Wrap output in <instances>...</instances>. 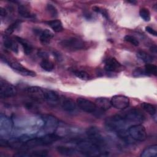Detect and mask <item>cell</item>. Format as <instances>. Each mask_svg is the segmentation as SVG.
Listing matches in <instances>:
<instances>
[{
	"instance_id": "cell-1",
	"label": "cell",
	"mask_w": 157,
	"mask_h": 157,
	"mask_svg": "<svg viewBox=\"0 0 157 157\" xmlns=\"http://www.w3.org/2000/svg\"><path fill=\"white\" fill-rule=\"evenodd\" d=\"M78 151L87 156L104 155L102 150L90 141H80L77 144Z\"/></svg>"
},
{
	"instance_id": "cell-2",
	"label": "cell",
	"mask_w": 157,
	"mask_h": 157,
	"mask_svg": "<svg viewBox=\"0 0 157 157\" xmlns=\"http://www.w3.org/2000/svg\"><path fill=\"white\" fill-rule=\"evenodd\" d=\"M121 117L127 124L130 123L139 124L143 122L145 120V116L142 112L137 109H131L121 114Z\"/></svg>"
},
{
	"instance_id": "cell-3",
	"label": "cell",
	"mask_w": 157,
	"mask_h": 157,
	"mask_svg": "<svg viewBox=\"0 0 157 157\" xmlns=\"http://www.w3.org/2000/svg\"><path fill=\"white\" fill-rule=\"evenodd\" d=\"M86 134L89 141L96 145L101 149L105 145L104 139L100 130L97 127L91 126L88 128L86 131Z\"/></svg>"
},
{
	"instance_id": "cell-4",
	"label": "cell",
	"mask_w": 157,
	"mask_h": 157,
	"mask_svg": "<svg viewBox=\"0 0 157 157\" xmlns=\"http://www.w3.org/2000/svg\"><path fill=\"white\" fill-rule=\"evenodd\" d=\"M128 132L130 137L136 141L142 142L147 139L146 129L145 127L140 124L131 125L128 128Z\"/></svg>"
},
{
	"instance_id": "cell-5",
	"label": "cell",
	"mask_w": 157,
	"mask_h": 157,
	"mask_svg": "<svg viewBox=\"0 0 157 157\" xmlns=\"http://www.w3.org/2000/svg\"><path fill=\"white\" fill-rule=\"evenodd\" d=\"M60 44L64 48L72 51L82 50L85 48L86 45L83 40L77 37H69L63 39L60 42Z\"/></svg>"
},
{
	"instance_id": "cell-6",
	"label": "cell",
	"mask_w": 157,
	"mask_h": 157,
	"mask_svg": "<svg viewBox=\"0 0 157 157\" xmlns=\"http://www.w3.org/2000/svg\"><path fill=\"white\" fill-rule=\"evenodd\" d=\"M1 61H4V63H7L13 70L18 72L22 75L25 76H30V77H35L36 75V74L35 72L29 70L24 66H23L20 63L17 62V61H9L6 59V58H3V56L1 55Z\"/></svg>"
},
{
	"instance_id": "cell-7",
	"label": "cell",
	"mask_w": 157,
	"mask_h": 157,
	"mask_svg": "<svg viewBox=\"0 0 157 157\" xmlns=\"http://www.w3.org/2000/svg\"><path fill=\"white\" fill-rule=\"evenodd\" d=\"M16 88L7 81L1 79L0 80V97L1 98H10L17 94Z\"/></svg>"
},
{
	"instance_id": "cell-8",
	"label": "cell",
	"mask_w": 157,
	"mask_h": 157,
	"mask_svg": "<svg viewBox=\"0 0 157 157\" xmlns=\"http://www.w3.org/2000/svg\"><path fill=\"white\" fill-rule=\"evenodd\" d=\"M76 103L78 108L85 112L94 113L97 111L98 108L95 102H93L89 99L78 98L77 99Z\"/></svg>"
},
{
	"instance_id": "cell-9",
	"label": "cell",
	"mask_w": 157,
	"mask_h": 157,
	"mask_svg": "<svg viewBox=\"0 0 157 157\" xmlns=\"http://www.w3.org/2000/svg\"><path fill=\"white\" fill-rule=\"evenodd\" d=\"M112 106L117 109H124L129 107L130 101L128 97L124 95H115L111 99Z\"/></svg>"
},
{
	"instance_id": "cell-10",
	"label": "cell",
	"mask_w": 157,
	"mask_h": 157,
	"mask_svg": "<svg viewBox=\"0 0 157 157\" xmlns=\"http://www.w3.org/2000/svg\"><path fill=\"white\" fill-rule=\"evenodd\" d=\"M121 68V64L114 57H110L105 62L104 69L107 72H115L119 71Z\"/></svg>"
},
{
	"instance_id": "cell-11",
	"label": "cell",
	"mask_w": 157,
	"mask_h": 157,
	"mask_svg": "<svg viewBox=\"0 0 157 157\" xmlns=\"http://www.w3.org/2000/svg\"><path fill=\"white\" fill-rule=\"evenodd\" d=\"M26 92L33 98L44 100L45 93V89H42L38 86H31L26 89Z\"/></svg>"
},
{
	"instance_id": "cell-12",
	"label": "cell",
	"mask_w": 157,
	"mask_h": 157,
	"mask_svg": "<svg viewBox=\"0 0 157 157\" xmlns=\"http://www.w3.org/2000/svg\"><path fill=\"white\" fill-rule=\"evenodd\" d=\"M61 105L63 110L69 113H73L77 110V103L71 98H63Z\"/></svg>"
},
{
	"instance_id": "cell-13",
	"label": "cell",
	"mask_w": 157,
	"mask_h": 157,
	"mask_svg": "<svg viewBox=\"0 0 157 157\" xmlns=\"http://www.w3.org/2000/svg\"><path fill=\"white\" fill-rule=\"evenodd\" d=\"M95 104L97 108L101 111H106L112 107L110 100L107 98H98L96 99Z\"/></svg>"
},
{
	"instance_id": "cell-14",
	"label": "cell",
	"mask_w": 157,
	"mask_h": 157,
	"mask_svg": "<svg viewBox=\"0 0 157 157\" xmlns=\"http://www.w3.org/2000/svg\"><path fill=\"white\" fill-rule=\"evenodd\" d=\"M56 151L58 153L63 156H73L76 154L78 151H77L75 148L70 147H66L63 145H59L56 147Z\"/></svg>"
},
{
	"instance_id": "cell-15",
	"label": "cell",
	"mask_w": 157,
	"mask_h": 157,
	"mask_svg": "<svg viewBox=\"0 0 157 157\" xmlns=\"http://www.w3.org/2000/svg\"><path fill=\"white\" fill-rule=\"evenodd\" d=\"M15 40L21 44V45L22 46L23 48V51L24 53L26 55H29L32 53L33 48L32 47V45L25 39L21 37H18V36H15Z\"/></svg>"
},
{
	"instance_id": "cell-16",
	"label": "cell",
	"mask_w": 157,
	"mask_h": 157,
	"mask_svg": "<svg viewBox=\"0 0 157 157\" xmlns=\"http://www.w3.org/2000/svg\"><path fill=\"white\" fill-rule=\"evenodd\" d=\"M3 43H4V45L7 48H9V50H12L14 53H18V45L7 36H3Z\"/></svg>"
},
{
	"instance_id": "cell-17",
	"label": "cell",
	"mask_w": 157,
	"mask_h": 157,
	"mask_svg": "<svg viewBox=\"0 0 157 157\" xmlns=\"http://www.w3.org/2000/svg\"><path fill=\"white\" fill-rule=\"evenodd\" d=\"M157 155V145H153L146 147L141 153V157H156Z\"/></svg>"
},
{
	"instance_id": "cell-18",
	"label": "cell",
	"mask_w": 157,
	"mask_h": 157,
	"mask_svg": "<svg viewBox=\"0 0 157 157\" xmlns=\"http://www.w3.org/2000/svg\"><path fill=\"white\" fill-rule=\"evenodd\" d=\"M44 100L49 103L54 104L58 102V101L59 100V97L56 92L52 90H45Z\"/></svg>"
},
{
	"instance_id": "cell-19",
	"label": "cell",
	"mask_w": 157,
	"mask_h": 157,
	"mask_svg": "<svg viewBox=\"0 0 157 157\" xmlns=\"http://www.w3.org/2000/svg\"><path fill=\"white\" fill-rule=\"evenodd\" d=\"M53 34L49 29H44L40 34V41L43 45H47L52 38L53 37Z\"/></svg>"
},
{
	"instance_id": "cell-20",
	"label": "cell",
	"mask_w": 157,
	"mask_h": 157,
	"mask_svg": "<svg viewBox=\"0 0 157 157\" xmlns=\"http://www.w3.org/2000/svg\"><path fill=\"white\" fill-rule=\"evenodd\" d=\"M46 23L56 33H59L63 30V26L59 20H53L46 21Z\"/></svg>"
},
{
	"instance_id": "cell-21",
	"label": "cell",
	"mask_w": 157,
	"mask_h": 157,
	"mask_svg": "<svg viewBox=\"0 0 157 157\" xmlns=\"http://www.w3.org/2000/svg\"><path fill=\"white\" fill-rule=\"evenodd\" d=\"M137 57L146 64L151 63L154 60V57L144 51H139L137 53Z\"/></svg>"
},
{
	"instance_id": "cell-22",
	"label": "cell",
	"mask_w": 157,
	"mask_h": 157,
	"mask_svg": "<svg viewBox=\"0 0 157 157\" xmlns=\"http://www.w3.org/2000/svg\"><path fill=\"white\" fill-rule=\"evenodd\" d=\"M142 108L151 115H155L156 113V108L155 105L148 102H142L141 104Z\"/></svg>"
},
{
	"instance_id": "cell-23",
	"label": "cell",
	"mask_w": 157,
	"mask_h": 157,
	"mask_svg": "<svg viewBox=\"0 0 157 157\" xmlns=\"http://www.w3.org/2000/svg\"><path fill=\"white\" fill-rule=\"evenodd\" d=\"M44 119L45 121L46 128L51 129L56 126L57 120L55 117L50 115H47L46 117L44 118Z\"/></svg>"
},
{
	"instance_id": "cell-24",
	"label": "cell",
	"mask_w": 157,
	"mask_h": 157,
	"mask_svg": "<svg viewBox=\"0 0 157 157\" xmlns=\"http://www.w3.org/2000/svg\"><path fill=\"white\" fill-rule=\"evenodd\" d=\"M144 69L147 75H153L156 76L157 75V67L155 64L147 63L145 65Z\"/></svg>"
},
{
	"instance_id": "cell-25",
	"label": "cell",
	"mask_w": 157,
	"mask_h": 157,
	"mask_svg": "<svg viewBox=\"0 0 157 157\" xmlns=\"http://www.w3.org/2000/svg\"><path fill=\"white\" fill-rule=\"evenodd\" d=\"M17 10H18V14L22 17L29 18L33 17V15L30 13L29 10L25 6H24L23 5H19L18 6Z\"/></svg>"
},
{
	"instance_id": "cell-26",
	"label": "cell",
	"mask_w": 157,
	"mask_h": 157,
	"mask_svg": "<svg viewBox=\"0 0 157 157\" xmlns=\"http://www.w3.org/2000/svg\"><path fill=\"white\" fill-rule=\"evenodd\" d=\"M40 66L44 70L47 72H51L54 69L53 63L47 59H43L40 63Z\"/></svg>"
},
{
	"instance_id": "cell-27",
	"label": "cell",
	"mask_w": 157,
	"mask_h": 157,
	"mask_svg": "<svg viewBox=\"0 0 157 157\" xmlns=\"http://www.w3.org/2000/svg\"><path fill=\"white\" fill-rule=\"evenodd\" d=\"M139 15L145 21H149L151 19L150 12L147 8L140 9L139 10Z\"/></svg>"
},
{
	"instance_id": "cell-28",
	"label": "cell",
	"mask_w": 157,
	"mask_h": 157,
	"mask_svg": "<svg viewBox=\"0 0 157 157\" xmlns=\"http://www.w3.org/2000/svg\"><path fill=\"white\" fill-rule=\"evenodd\" d=\"M74 74L78 77V78L81 79V80H87L90 78V76L89 74L84 71H79V70H75L73 72Z\"/></svg>"
},
{
	"instance_id": "cell-29",
	"label": "cell",
	"mask_w": 157,
	"mask_h": 157,
	"mask_svg": "<svg viewBox=\"0 0 157 157\" xmlns=\"http://www.w3.org/2000/svg\"><path fill=\"white\" fill-rule=\"evenodd\" d=\"M48 155V151L47 150H37L32 151L30 153L31 156L45 157Z\"/></svg>"
},
{
	"instance_id": "cell-30",
	"label": "cell",
	"mask_w": 157,
	"mask_h": 157,
	"mask_svg": "<svg viewBox=\"0 0 157 157\" xmlns=\"http://www.w3.org/2000/svg\"><path fill=\"white\" fill-rule=\"evenodd\" d=\"M124 39L125 41L131 44L132 45H133L134 46H138L139 45V40L133 36L126 35L124 37Z\"/></svg>"
},
{
	"instance_id": "cell-31",
	"label": "cell",
	"mask_w": 157,
	"mask_h": 157,
	"mask_svg": "<svg viewBox=\"0 0 157 157\" xmlns=\"http://www.w3.org/2000/svg\"><path fill=\"white\" fill-rule=\"evenodd\" d=\"M47 10L52 17H56L58 16V10L53 4H48L47 5Z\"/></svg>"
},
{
	"instance_id": "cell-32",
	"label": "cell",
	"mask_w": 157,
	"mask_h": 157,
	"mask_svg": "<svg viewBox=\"0 0 157 157\" xmlns=\"http://www.w3.org/2000/svg\"><path fill=\"white\" fill-rule=\"evenodd\" d=\"M20 24V21H18V20L15 21V22H13V23H12V24L6 29V32L7 34H9L12 33L15 30V29L18 27V26Z\"/></svg>"
},
{
	"instance_id": "cell-33",
	"label": "cell",
	"mask_w": 157,
	"mask_h": 157,
	"mask_svg": "<svg viewBox=\"0 0 157 157\" xmlns=\"http://www.w3.org/2000/svg\"><path fill=\"white\" fill-rule=\"evenodd\" d=\"M132 75L134 77H140V76H145L147 75L144 71V69H142V68H137L135 69L132 73Z\"/></svg>"
},
{
	"instance_id": "cell-34",
	"label": "cell",
	"mask_w": 157,
	"mask_h": 157,
	"mask_svg": "<svg viewBox=\"0 0 157 157\" xmlns=\"http://www.w3.org/2000/svg\"><path fill=\"white\" fill-rule=\"evenodd\" d=\"M93 10L98 12V13H101L104 17H105L106 18H109V15H108V13L107 12V11L104 9H102L101 7H97V6H94L93 7Z\"/></svg>"
},
{
	"instance_id": "cell-35",
	"label": "cell",
	"mask_w": 157,
	"mask_h": 157,
	"mask_svg": "<svg viewBox=\"0 0 157 157\" xmlns=\"http://www.w3.org/2000/svg\"><path fill=\"white\" fill-rule=\"evenodd\" d=\"M145 31H146L147 32H148L149 34L153 35V36H155V37H156V36H157V33H156V31L153 28H151V27H150V26H146V27H145Z\"/></svg>"
},
{
	"instance_id": "cell-36",
	"label": "cell",
	"mask_w": 157,
	"mask_h": 157,
	"mask_svg": "<svg viewBox=\"0 0 157 157\" xmlns=\"http://www.w3.org/2000/svg\"><path fill=\"white\" fill-rule=\"evenodd\" d=\"M14 156H18V157H20V156H23V157L31 156L29 153L24 152V151H22V152H18V153H17L16 154H15Z\"/></svg>"
},
{
	"instance_id": "cell-37",
	"label": "cell",
	"mask_w": 157,
	"mask_h": 157,
	"mask_svg": "<svg viewBox=\"0 0 157 157\" xmlns=\"http://www.w3.org/2000/svg\"><path fill=\"white\" fill-rule=\"evenodd\" d=\"M38 55L39 56L43 58L44 59H47V57H48V55L47 53L44 52V51H39L38 52Z\"/></svg>"
},
{
	"instance_id": "cell-38",
	"label": "cell",
	"mask_w": 157,
	"mask_h": 157,
	"mask_svg": "<svg viewBox=\"0 0 157 157\" xmlns=\"http://www.w3.org/2000/svg\"><path fill=\"white\" fill-rule=\"evenodd\" d=\"M0 15H1V16L2 17L6 16V15H7V12H6V10L5 9H4V8H2V7H0Z\"/></svg>"
},
{
	"instance_id": "cell-39",
	"label": "cell",
	"mask_w": 157,
	"mask_h": 157,
	"mask_svg": "<svg viewBox=\"0 0 157 157\" xmlns=\"http://www.w3.org/2000/svg\"><path fill=\"white\" fill-rule=\"evenodd\" d=\"M150 51L153 54H156V51H157V49H156V46L155 45H152L151 47H150Z\"/></svg>"
}]
</instances>
